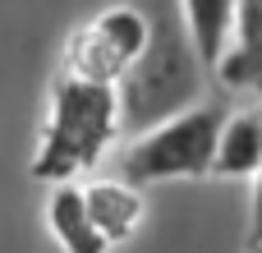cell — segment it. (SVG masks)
I'll use <instances>...</instances> for the list:
<instances>
[{"label": "cell", "mask_w": 262, "mask_h": 253, "mask_svg": "<svg viewBox=\"0 0 262 253\" xmlns=\"http://www.w3.org/2000/svg\"><path fill=\"white\" fill-rule=\"evenodd\" d=\"M147 14V46L138 65L120 78V120L124 129L143 134L189 106H198L207 60L193 46L180 0H134Z\"/></svg>", "instance_id": "cell-1"}, {"label": "cell", "mask_w": 262, "mask_h": 253, "mask_svg": "<svg viewBox=\"0 0 262 253\" xmlns=\"http://www.w3.org/2000/svg\"><path fill=\"white\" fill-rule=\"evenodd\" d=\"M120 120V88L92 83V78H55L51 88V115L41 124L37 152H32V180L41 184H74L83 171H92L115 134Z\"/></svg>", "instance_id": "cell-2"}, {"label": "cell", "mask_w": 262, "mask_h": 253, "mask_svg": "<svg viewBox=\"0 0 262 253\" xmlns=\"http://www.w3.org/2000/svg\"><path fill=\"white\" fill-rule=\"evenodd\" d=\"M226 111L221 106H189L152 129H143L120 152V175L129 184H157V180H203L216 161Z\"/></svg>", "instance_id": "cell-3"}, {"label": "cell", "mask_w": 262, "mask_h": 253, "mask_svg": "<svg viewBox=\"0 0 262 253\" xmlns=\"http://www.w3.org/2000/svg\"><path fill=\"white\" fill-rule=\"evenodd\" d=\"M143 46H147V14L138 5H115V9H101L97 18H88L69 37L64 69L74 78L120 88V78L138 65Z\"/></svg>", "instance_id": "cell-4"}, {"label": "cell", "mask_w": 262, "mask_h": 253, "mask_svg": "<svg viewBox=\"0 0 262 253\" xmlns=\"http://www.w3.org/2000/svg\"><path fill=\"white\" fill-rule=\"evenodd\" d=\"M212 69H216L226 92L262 97V0H239L235 28H230V46H226V55Z\"/></svg>", "instance_id": "cell-5"}, {"label": "cell", "mask_w": 262, "mask_h": 253, "mask_svg": "<svg viewBox=\"0 0 262 253\" xmlns=\"http://www.w3.org/2000/svg\"><path fill=\"white\" fill-rule=\"evenodd\" d=\"M46 226L55 235V244L64 253H106L111 240L97 230L92 212H88V198L78 184H55L51 203H46Z\"/></svg>", "instance_id": "cell-6"}, {"label": "cell", "mask_w": 262, "mask_h": 253, "mask_svg": "<svg viewBox=\"0 0 262 253\" xmlns=\"http://www.w3.org/2000/svg\"><path fill=\"white\" fill-rule=\"evenodd\" d=\"M83 198H88V212H92L97 230L111 244H124L138 230V221H143V194L124 175L120 180H92V184H83Z\"/></svg>", "instance_id": "cell-7"}, {"label": "cell", "mask_w": 262, "mask_h": 253, "mask_svg": "<svg viewBox=\"0 0 262 253\" xmlns=\"http://www.w3.org/2000/svg\"><path fill=\"white\" fill-rule=\"evenodd\" d=\"M258 166H262V115H235V120H226L221 138H216L212 175L244 180V175H258Z\"/></svg>", "instance_id": "cell-8"}, {"label": "cell", "mask_w": 262, "mask_h": 253, "mask_svg": "<svg viewBox=\"0 0 262 253\" xmlns=\"http://www.w3.org/2000/svg\"><path fill=\"white\" fill-rule=\"evenodd\" d=\"M184 23L193 32V46L207 65H216L230 46V28H235V9L239 0H180Z\"/></svg>", "instance_id": "cell-9"}, {"label": "cell", "mask_w": 262, "mask_h": 253, "mask_svg": "<svg viewBox=\"0 0 262 253\" xmlns=\"http://www.w3.org/2000/svg\"><path fill=\"white\" fill-rule=\"evenodd\" d=\"M262 249V166L253 175V226H249V253Z\"/></svg>", "instance_id": "cell-10"}, {"label": "cell", "mask_w": 262, "mask_h": 253, "mask_svg": "<svg viewBox=\"0 0 262 253\" xmlns=\"http://www.w3.org/2000/svg\"><path fill=\"white\" fill-rule=\"evenodd\" d=\"M253 253H262V249H253Z\"/></svg>", "instance_id": "cell-11"}]
</instances>
